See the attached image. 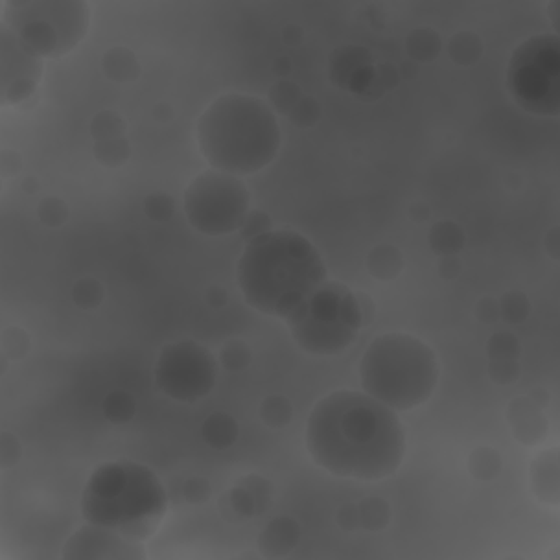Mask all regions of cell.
<instances>
[{"instance_id":"obj_6","label":"cell","mask_w":560,"mask_h":560,"mask_svg":"<svg viewBox=\"0 0 560 560\" xmlns=\"http://www.w3.org/2000/svg\"><path fill=\"white\" fill-rule=\"evenodd\" d=\"M361 319L354 293L337 280H326L284 322L293 341L304 352L328 357L341 354L357 341Z\"/></svg>"},{"instance_id":"obj_1","label":"cell","mask_w":560,"mask_h":560,"mask_svg":"<svg viewBox=\"0 0 560 560\" xmlns=\"http://www.w3.org/2000/svg\"><path fill=\"white\" fill-rule=\"evenodd\" d=\"M304 440L319 468L359 481L392 477L405 457L398 413L354 389H337L319 398L308 413Z\"/></svg>"},{"instance_id":"obj_11","label":"cell","mask_w":560,"mask_h":560,"mask_svg":"<svg viewBox=\"0 0 560 560\" xmlns=\"http://www.w3.org/2000/svg\"><path fill=\"white\" fill-rule=\"evenodd\" d=\"M44 59L26 50L4 26H0V88L2 103L15 105L26 101L42 79Z\"/></svg>"},{"instance_id":"obj_2","label":"cell","mask_w":560,"mask_h":560,"mask_svg":"<svg viewBox=\"0 0 560 560\" xmlns=\"http://www.w3.org/2000/svg\"><path fill=\"white\" fill-rule=\"evenodd\" d=\"M236 280L254 311L287 319L328 280V271L304 234L278 228L249 238L236 262Z\"/></svg>"},{"instance_id":"obj_13","label":"cell","mask_w":560,"mask_h":560,"mask_svg":"<svg viewBox=\"0 0 560 560\" xmlns=\"http://www.w3.org/2000/svg\"><path fill=\"white\" fill-rule=\"evenodd\" d=\"M558 448H547L540 451L532 466H529V486L534 497L549 505V508H558V499H560V472H558Z\"/></svg>"},{"instance_id":"obj_8","label":"cell","mask_w":560,"mask_h":560,"mask_svg":"<svg viewBox=\"0 0 560 560\" xmlns=\"http://www.w3.org/2000/svg\"><path fill=\"white\" fill-rule=\"evenodd\" d=\"M505 85L514 103L536 116L560 114V39L534 35L518 44L508 61Z\"/></svg>"},{"instance_id":"obj_10","label":"cell","mask_w":560,"mask_h":560,"mask_svg":"<svg viewBox=\"0 0 560 560\" xmlns=\"http://www.w3.org/2000/svg\"><path fill=\"white\" fill-rule=\"evenodd\" d=\"M217 359L197 341L182 339L164 346L155 361V387L173 400L197 402L217 381Z\"/></svg>"},{"instance_id":"obj_9","label":"cell","mask_w":560,"mask_h":560,"mask_svg":"<svg viewBox=\"0 0 560 560\" xmlns=\"http://www.w3.org/2000/svg\"><path fill=\"white\" fill-rule=\"evenodd\" d=\"M249 208V190L236 175L208 168L199 173L184 192L188 223L206 236L236 232Z\"/></svg>"},{"instance_id":"obj_3","label":"cell","mask_w":560,"mask_h":560,"mask_svg":"<svg viewBox=\"0 0 560 560\" xmlns=\"http://www.w3.org/2000/svg\"><path fill=\"white\" fill-rule=\"evenodd\" d=\"M195 138L210 168L243 177L273 162L280 149V125L262 98L230 92L203 109Z\"/></svg>"},{"instance_id":"obj_4","label":"cell","mask_w":560,"mask_h":560,"mask_svg":"<svg viewBox=\"0 0 560 560\" xmlns=\"http://www.w3.org/2000/svg\"><path fill=\"white\" fill-rule=\"evenodd\" d=\"M168 494L160 477L144 464L116 459L101 464L81 494V514L94 523L144 542L162 525Z\"/></svg>"},{"instance_id":"obj_5","label":"cell","mask_w":560,"mask_h":560,"mask_svg":"<svg viewBox=\"0 0 560 560\" xmlns=\"http://www.w3.org/2000/svg\"><path fill=\"white\" fill-rule=\"evenodd\" d=\"M440 378L435 352L407 332L378 335L359 361V381L365 394L392 411H411L424 405Z\"/></svg>"},{"instance_id":"obj_7","label":"cell","mask_w":560,"mask_h":560,"mask_svg":"<svg viewBox=\"0 0 560 560\" xmlns=\"http://www.w3.org/2000/svg\"><path fill=\"white\" fill-rule=\"evenodd\" d=\"M0 26L39 59H59L85 37L90 7L81 0H11L4 4Z\"/></svg>"},{"instance_id":"obj_12","label":"cell","mask_w":560,"mask_h":560,"mask_svg":"<svg viewBox=\"0 0 560 560\" xmlns=\"http://www.w3.org/2000/svg\"><path fill=\"white\" fill-rule=\"evenodd\" d=\"M61 556L66 560H140L147 551L138 540L88 523L66 540Z\"/></svg>"}]
</instances>
